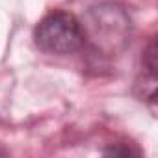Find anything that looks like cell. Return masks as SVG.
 <instances>
[{"instance_id": "1", "label": "cell", "mask_w": 158, "mask_h": 158, "mask_svg": "<svg viewBox=\"0 0 158 158\" xmlns=\"http://www.w3.org/2000/svg\"><path fill=\"white\" fill-rule=\"evenodd\" d=\"M84 28V47L101 58H112L127 48L130 43L132 23L123 6L115 2H101L88 10L86 19L80 21Z\"/></svg>"}, {"instance_id": "2", "label": "cell", "mask_w": 158, "mask_h": 158, "mask_svg": "<svg viewBox=\"0 0 158 158\" xmlns=\"http://www.w3.org/2000/svg\"><path fill=\"white\" fill-rule=\"evenodd\" d=\"M84 28L80 19L69 11H50L34 28V43L39 50L67 56L84 48Z\"/></svg>"}, {"instance_id": "3", "label": "cell", "mask_w": 158, "mask_h": 158, "mask_svg": "<svg viewBox=\"0 0 158 158\" xmlns=\"http://www.w3.org/2000/svg\"><path fill=\"white\" fill-rule=\"evenodd\" d=\"M102 152L108 156H139V151L132 149L130 145H112V147L104 149Z\"/></svg>"}, {"instance_id": "4", "label": "cell", "mask_w": 158, "mask_h": 158, "mask_svg": "<svg viewBox=\"0 0 158 158\" xmlns=\"http://www.w3.org/2000/svg\"><path fill=\"white\" fill-rule=\"evenodd\" d=\"M6 154H8V151L4 147H0V156H6Z\"/></svg>"}]
</instances>
